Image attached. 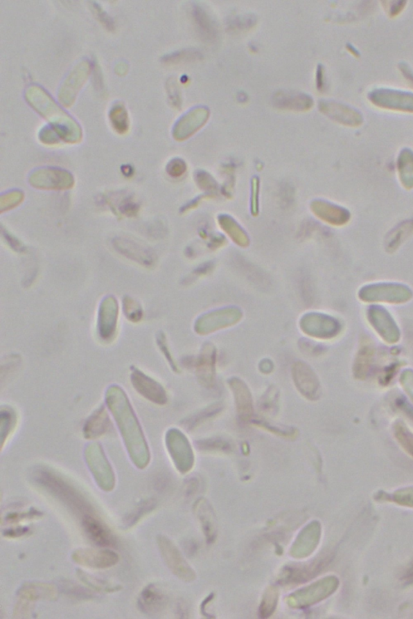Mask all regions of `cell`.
I'll list each match as a JSON object with an SVG mask.
<instances>
[{"mask_svg": "<svg viewBox=\"0 0 413 619\" xmlns=\"http://www.w3.org/2000/svg\"><path fill=\"white\" fill-rule=\"evenodd\" d=\"M201 57L199 51L195 50H186L170 54L165 58L167 62H191L198 60Z\"/></svg>", "mask_w": 413, "mask_h": 619, "instance_id": "603a6c76", "label": "cell"}, {"mask_svg": "<svg viewBox=\"0 0 413 619\" xmlns=\"http://www.w3.org/2000/svg\"><path fill=\"white\" fill-rule=\"evenodd\" d=\"M110 420L105 407L96 410L83 427V436L87 440H95L105 435L109 429Z\"/></svg>", "mask_w": 413, "mask_h": 619, "instance_id": "5bb4252c", "label": "cell"}, {"mask_svg": "<svg viewBox=\"0 0 413 619\" xmlns=\"http://www.w3.org/2000/svg\"><path fill=\"white\" fill-rule=\"evenodd\" d=\"M94 8L96 9L97 16L100 19V21H101L103 24H105V27L112 29V28H113L112 19L107 16V14L106 12L103 11V9L97 3H94Z\"/></svg>", "mask_w": 413, "mask_h": 619, "instance_id": "4316f807", "label": "cell"}, {"mask_svg": "<svg viewBox=\"0 0 413 619\" xmlns=\"http://www.w3.org/2000/svg\"><path fill=\"white\" fill-rule=\"evenodd\" d=\"M297 368V370L301 373L299 375L296 372L295 377H296V382L299 391L303 393V395H306L308 397L314 395L317 388V380L315 378L314 373L310 370L309 367L306 366H303L301 364Z\"/></svg>", "mask_w": 413, "mask_h": 619, "instance_id": "e0dca14e", "label": "cell"}, {"mask_svg": "<svg viewBox=\"0 0 413 619\" xmlns=\"http://www.w3.org/2000/svg\"><path fill=\"white\" fill-rule=\"evenodd\" d=\"M157 345H159L161 351L164 353L167 361H169L171 366L175 367V368L176 367L174 366V361L173 360H172V357L170 353L169 352L168 348H167L165 337L164 336H159V337H157Z\"/></svg>", "mask_w": 413, "mask_h": 619, "instance_id": "f546056e", "label": "cell"}, {"mask_svg": "<svg viewBox=\"0 0 413 619\" xmlns=\"http://www.w3.org/2000/svg\"><path fill=\"white\" fill-rule=\"evenodd\" d=\"M124 308L126 316L132 322L139 321L142 316L141 308L139 304L134 299L128 298L124 301Z\"/></svg>", "mask_w": 413, "mask_h": 619, "instance_id": "d4e9b609", "label": "cell"}, {"mask_svg": "<svg viewBox=\"0 0 413 619\" xmlns=\"http://www.w3.org/2000/svg\"><path fill=\"white\" fill-rule=\"evenodd\" d=\"M118 318L117 303L114 298H107L101 304L98 321V330L103 341L110 342L116 337Z\"/></svg>", "mask_w": 413, "mask_h": 619, "instance_id": "9c48e42d", "label": "cell"}, {"mask_svg": "<svg viewBox=\"0 0 413 619\" xmlns=\"http://www.w3.org/2000/svg\"><path fill=\"white\" fill-rule=\"evenodd\" d=\"M17 595L21 600L29 602L39 600L55 601L58 597V591L51 584L26 582L19 589Z\"/></svg>", "mask_w": 413, "mask_h": 619, "instance_id": "8fae6325", "label": "cell"}, {"mask_svg": "<svg viewBox=\"0 0 413 619\" xmlns=\"http://www.w3.org/2000/svg\"><path fill=\"white\" fill-rule=\"evenodd\" d=\"M209 114L208 108L203 106L196 107L190 110L179 122H177L174 136L179 140L188 138L206 124Z\"/></svg>", "mask_w": 413, "mask_h": 619, "instance_id": "ba28073f", "label": "cell"}, {"mask_svg": "<svg viewBox=\"0 0 413 619\" xmlns=\"http://www.w3.org/2000/svg\"><path fill=\"white\" fill-rule=\"evenodd\" d=\"M33 480L46 492L71 509L73 512L82 515V517L94 513L91 505L85 498L55 471L46 467H38L33 471Z\"/></svg>", "mask_w": 413, "mask_h": 619, "instance_id": "7a4b0ae2", "label": "cell"}, {"mask_svg": "<svg viewBox=\"0 0 413 619\" xmlns=\"http://www.w3.org/2000/svg\"><path fill=\"white\" fill-rule=\"evenodd\" d=\"M157 541L161 557L171 571L185 581L193 579L194 573L174 544L164 535H159L157 538Z\"/></svg>", "mask_w": 413, "mask_h": 619, "instance_id": "8992f818", "label": "cell"}, {"mask_svg": "<svg viewBox=\"0 0 413 619\" xmlns=\"http://www.w3.org/2000/svg\"><path fill=\"white\" fill-rule=\"evenodd\" d=\"M131 382L137 393L147 400L159 405L166 404L167 396L164 386L143 372L134 368L131 375Z\"/></svg>", "mask_w": 413, "mask_h": 619, "instance_id": "52a82bcc", "label": "cell"}, {"mask_svg": "<svg viewBox=\"0 0 413 619\" xmlns=\"http://www.w3.org/2000/svg\"><path fill=\"white\" fill-rule=\"evenodd\" d=\"M168 170L171 175H180L185 170V165L183 161L175 160L170 164Z\"/></svg>", "mask_w": 413, "mask_h": 619, "instance_id": "83f0119b", "label": "cell"}, {"mask_svg": "<svg viewBox=\"0 0 413 619\" xmlns=\"http://www.w3.org/2000/svg\"><path fill=\"white\" fill-rule=\"evenodd\" d=\"M407 582H413V566L410 569L409 573H407V577L405 578Z\"/></svg>", "mask_w": 413, "mask_h": 619, "instance_id": "1f68e13d", "label": "cell"}, {"mask_svg": "<svg viewBox=\"0 0 413 619\" xmlns=\"http://www.w3.org/2000/svg\"><path fill=\"white\" fill-rule=\"evenodd\" d=\"M29 532V529L27 528H12L4 530L3 532L5 537L10 538H17L23 537V535H26Z\"/></svg>", "mask_w": 413, "mask_h": 619, "instance_id": "f1b7e54d", "label": "cell"}, {"mask_svg": "<svg viewBox=\"0 0 413 619\" xmlns=\"http://www.w3.org/2000/svg\"><path fill=\"white\" fill-rule=\"evenodd\" d=\"M88 468L94 476L96 483L103 491H112L115 487L116 478L109 461L98 444L88 445L85 450Z\"/></svg>", "mask_w": 413, "mask_h": 619, "instance_id": "3957f363", "label": "cell"}, {"mask_svg": "<svg viewBox=\"0 0 413 619\" xmlns=\"http://www.w3.org/2000/svg\"><path fill=\"white\" fill-rule=\"evenodd\" d=\"M62 588L63 591H65V593H67L68 595L75 597L78 599H91L94 598V594L91 591H87V589H83L81 586H78L77 584L72 582H63Z\"/></svg>", "mask_w": 413, "mask_h": 619, "instance_id": "44dd1931", "label": "cell"}, {"mask_svg": "<svg viewBox=\"0 0 413 619\" xmlns=\"http://www.w3.org/2000/svg\"><path fill=\"white\" fill-rule=\"evenodd\" d=\"M77 577L85 586L101 593H115L120 591L122 587L119 584L107 582L105 580L92 576L89 573L77 570Z\"/></svg>", "mask_w": 413, "mask_h": 619, "instance_id": "2e32d148", "label": "cell"}, {"mask_svg": "<svg viewBox=\"0 0 413 619\" xmlns=\"http://www.w3.org/2000/svg\"><path fill=\"white\" fill-rule=\"evenodd\" d=\"M73 562L92 569H106L115 566L120 557L107 548H80L72 553Z\"/></svg>", "mask_w": 413, "mask_h": 619, "instance_id": "277c9868", "label": "cell"}, {"mask_svg": "<svg viewBox=\"0 0 413 619\" xmlns=\"http://www.w3.org/2000/svg\"><path fill=\"white\" fill-rule=\"evenodd\" d=\"M322 76H323V73L322 71V67L319 66L318 72H317V86H318L319 89H322V87L323 86Z\"/></svg>", "mask_w": 413, "mask_h": 619, "instance_id": "4dcf8cb0", "label": "cell"}, {"mask_svg": "<svg viewBox=\"0 0 413 619\" xmlns=\"http://www.w3.org/2000/svg\"><path fill=\"white\" fill-rule=\"evenodd\" d=\"M82 527L87 537L98 546L105 548L114 546L115 540L109 530L93 514L82 517Z\"/></svg>", "mask_w": 413, "mask_h": 619, "instance_id": "7c38bea8", "label": "cell"}, {"mask_svg": "<svg viewBox=\"0 0 413 619\" xmlns=\"http://www.w3.org/2000/svg\"><path fill=\"white\" fill-rule=\"evenodd\" d=\"M166 599L160 589L150 584L140 593L137 605L142 613L147 616H156L164 610Z\"/></svg>", "mask_w": 413, "mask_h": 619, "instance_id": "4fadbf2b", "label": "cell"}, {"mask_svg": "<svg viewBox=\"0 0 413 619\" xmlns=\"http://www.w3.org/2000/svg\"><path fill=\"white\" fill-rule=\"evenodd\" d=\"M236 386H234L235 392L236 400L238 402V406L240 407V413L243 416L252 414V397H250L249 392L247 387L243 386L242 382H236Z\"/></svg>", "mask_w": 413, "mask_h": 619, "instance_id": "d6986e66", "label": "cell"}, {"mask_svg": "<svg viewBox=\"0 0 413 619\" xmlns=\"http://www.w3.org/2000/svg\"><path fill=\"white\" fill-rule=\"evenodd\" d=\"M193 15L201 35L209 42L216 40L218 35V26L209 16V12H206L200 5L196 4L193 7Z\"/></svg>", "mask_w": 413, "mask_h": 619, "instance_id": "9a60e30c", "label": "cell"}, {"mask_svg": "<svg viewBox=\"0 0 413 619\" xmlns=\"http://www.w3.org/2000/svg\"><path fill=\"white\" fill-rule=\"evenodd\" d=\"M155 508V502L152 500H147L137 507L130 516L125 519V524L128 528L135 525L147 513H150Z\"/></svg>", "mask_w": 413, "mask_h": 619, "instance_id": "ffe728a7", "label": "cell"}, {"mask_svg": "<svg viewBox=\"0 0 413 619\" xmlns=\"http://www.w3.org/2000/svg\"><path fill=\"white\" fill-rule=\"evenodd\" d=\"M256 22V19L252 16L239 17L234 19L232 21V27L239 29L249 28L252 27Z\"/></svg>", "mask_w": 413, "mask_h": 619, "instance_id": "484cf974", "label": "cell"}, {"mask_svg": "<svg viewBox=\"0 0 413 619\" xmlns=\"http://www.w3.org/2000/svg\"><path fill=\"white\" fill-rule=\"evenodd\" d=\"M272 102L274 107L293 111H306L313 105L311 96L291 91H277L272 97Z\"/></svg>", "mask_w": 413, "mask_h": 619, "instance_id": "30bf717a", "label": "cell"}, {"mask_svg": "<svg viewBox=\"0 0 413 619\" xmlns=\"http://www.w3.org/2000/svg\"><path fill=\"white\" fill-rule=\"evenodd\" d=\"M106 402L119 427L130 459L137 468L145 469L150 460L149 447L125 392L120 386H110L106 392Z\"/></svg>", "mask_w": 413, "mask_h": 619, "instance_id": "6da1fadb", "label": "cell"}, {"mask_svg": "<svg viewBox=\"0 0 413 619\" xmlns=\"http://www.w3.org/2000/svg\"><path fill=\"white\" fill-rule=\"evenodd\" d=\"M42 513L37 510H30L27 512H17L8 514L5 518V522L8 523H21L24 521L36 519L42 517Z\"/></svg>", "mask_w": 413, "mask_h": 619, "instance_id": "cb8c5ba5", "label": "cell"}, {"mask_svg": "<svg viewBox=\"0 0 413 619\" xmlns=\"http://www.w3.org/2000/svg\"><path fill=\"white\" fill-rule=\"evenodd\" d=\"M111 120L115 129L124 132L128 129L126 111L121 106H116L111 112Z\"/></svg>", "mask_w": 413, "mask_h": 619, "instance_id": "7402d4cb", "label": "cell"}, {"mask_svg": "<svg viewBox=\"0 0 413 619\" xmlns=\"http://www.w3.org/2000/svg\"><path fill=\"white\" fill-rule=\"evenodd\" d=\"M166 446L177 469L186 473L193 465V456L186 437L178 430L172 429L166 434Z\"/></svg>", "mask_w": 413, "mask_h": 619, "instance_id": "5b68a950", "label": "cell"}, {"mask_svg": "<svg viewBox=\"0 0 413 619\" xmlns=\"http://www.w3.org/2000/svg\"><path fill=\"white\" fill-rule=\"evenodd\" d=\"M0 419H1V439L2 447H3L5 442L8 440L12 430H14V427H16L17 415L13 409H10L8 406H3Z\"/></svg>", "mask_w": 413, "mask_h": 619, "instance_id": "ac0fdd59", "label": "cell"}]
</instances>
